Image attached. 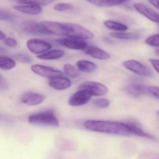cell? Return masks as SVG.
<instances>
[{"label": "cell", "mask_w": 159, "mask_h": 159, "mask_svg": "<svg viewBox=\"0 0 159 159\" xmlns=\"http://www.w3.org/2000/svg\"><path fill=\"white\" fill-rule=\"evenodd\" d=\"M40 23L49 34L84 39H90L94 37L92 31L78 24L50 21H43Z\"/></svg>", "instance_id": "1"}, {"label": "cell", "mask_w": 159, "mask_h": 159, "mask_svg": "<svg viewBox=\"0 0 159 159\" xmlns=\"http://www.w3.org/2000/svg\"><path fill=\"white\" fill-rule=\"evenodd\" d=\"M84 126L86 129L93 132L120 135H131L126 122L88 120L84 122Z\"/></svg>", "instance_id": "2"}, {"label": "cell", "mask_w": 159, "mask_h": 159, "mask_svg": "<svg viewBox=\"0 0 159 159\" xmlns=\"http://www.w3.org/2000/svg\"><path fill=\"white\" fill-rule=\"evenodd\" d=\"M28 121L31 124L36 125L54 127H58L59 125V120L51 111H46L30 115Z\"/></svg>", "instance_id": "3"}, {"label": "cell", "mask_w": 159, "mask_h": 159, "mask_svg": "<svg viewBox=\"0 0 159 159\" xmlns=\"http://www.w3.org/2000/svg\"><path fill=\"white\" fill-rule=\"evenodd\" d=\"M56 41L60 45L71 50L84 51L88 46L84 39L75 37L57 39Z\"/></svg>", "instance_id": "4"}, {"label": "cell", "mask_w": 159, "mask_h": 159, "mask_svg": "<svg viewBox=\"0 0 159 159\" xmlns=\"http://www.w3.org/2000/svg\"><path fill=\"white\" fill-rule=\"evenodd\" d=\"M124 66L130 71L145 77H152V73L149 69L145 65L139 61L135 60H128L123 63Z\"/></svg>", "instance_id": "5"}, {"label": "cell", "mask_w": 159, "mask_h": 159, "mask_svg": "<svg viewBox=\"0 0 159 159\" xmlns=\"http://www.w3.org/2000/svg\"><path fill=\"white\" fill-rule=\"evenodd\" d=\"M20 27L23 32L28 35L39 36L49 34L43 27L41 23L31 20L24 21L21 24Z\"/></svg>", "instance_id": "6"}, {"label": "cell", "mask_w": 159, "mask_h": 159, "mask_svg": "<svg viewBox=\"0 0 159 159\" xmlns=\"http://www.w3.org/2000/svg\"><path fill=\"white\" fill-rule=\"evenodd\" d=\"M93 96L89 91L85 89H78L69 99L68 103L72 107H78L87 104Z\"/></svg>", "instance_id": "7"}, {"label": "cell", "mask_w": 159, "mask_h": 159, "mask_svg": "<svg viewBox=\"0 0 159 159\" xmlns=\"http://www.w3.org/2000/svg\"><path fill=\"white\" fill-rule=\"evenodd\" d=\"M85 89L90 92L92 96H100L108 93L107 87L103 84L95 81H87L79 86V89Z\"/></svg>", "instance_id": "8"}, {"label": "cell", "mask_w": 159, "mask_h": 159, "mask_svg": "<svg viewBox=\"0 0 159 159\" xmlns=\"http://www.w3.org/2000/svg\"><path fill=\"white\" fill-rule=\"evenodd\" d=\"M27 46L31 52L39 55L46 52L52 47L49 43L38 39H31L28 41Z\"/></svg>", "instance_id": "9"}, {"label": "cell", "mask_w": 159, "mask_h": 159, "mask_svg": "<svg viewBox=\"0 0 159 159\" xmlns=\"http://www.w3.org/2000/svg\"><path fill=\"white\" fill-rule=\"evenodd\" d=\"M31 69L35 74L49 79L63 75V72L58 70L38 64L31 66Z\"/></svg>", "instance_id": "10"}, {"label": "cell", "mask_w": 159, "mask_h": 159, "mask_svg": "<svg viewBox=\"0 0 159 159\" xmlns=\"http://www.w3.org/2000/svg\"><path fill=\"white\" fill-rule=\"evenodd\" d=\"M45 99V96L39 93L27 92L21 97L22 103L29 106H37L42 103Z\"/></svg>", "instance_id": "11"}, {"label": "cell", "mask_w": 159, "mask_h": 159, "mask_svg": "<svg viewBox=\"0 0 159 159\" xmlns=\"http://www.w3.org/2000/svg\"><path fill=\"white\" fill-rule=\"evenodd\" d=\"M135 9L139 13L151 21L159 25V14L155 12L148 6L142 3H135L134 5Z\"/></svg>", "instance_id": "12"}, {"label": "cell", "mask_w": 159, "mask_h": 159, "mask_svg": "<svg viewBox=\"0 0 159 159\" xmlns=\"http://www.w3.org/2000/svg\"><path fill=\"white\" fill-rule=\"evenodd\" d=\"M48 83L51 87L58 91L66 90L69 88L72 84L70 80L63 76L51 78Z\"/></svg>", "instance_id": "13"}, {"label": "cell", "mask_w": 159, "mask_h": 159, "mask_svg": "<svg viewBox=\"0 0 159 159\" xmlns=\"http://www.w3.org/2000/svg\"><path fill=\"white\" fill-rule=\"evenodd\" d=\"M14 9L22 13L31 16L38 15L40 14L42 12V9L41 6L32 3L16 5L14 7Z\"/></svg>", "instance_id": "14"}, {"label": "cell", "mask_w": 159, "mask_h": 159, "mask_svg": "<svg viewBox=\"0 0 159 159\" xmlns=\"http://www.w3.org/2000/svg\"><path fill=\"white\" fill-rule=\"evenodd\" d=\"M83 51L88 55L99 60H107L111 57L107 52L94 46H87Z\"/></svg>", "instance_id": "15"}, {"label": "cell", "mask_w": 159, "mask_h": 159, "mask_svg": "<svg viewBox=\"0 0 159 159\" xmlns=\"http://www.w3.org/2000/svg\"><path fill=\"white\" fill-rule=\"evenodd\" d=\"M125 92L130 95L138 97L146 94H150L148 87L139 84H130L125 88Z\"/></svg>", "instance_id": "16"}, {"label": "cell", "mask_w": 159, "mask_h": 159, "mask_svg": "<svg viewBox=\"0 0 159 159\" xmlns=\"http://www.w3.org/2000/svg\"><path fill=\"white\" fill-rule=\"evenodd\" d=\"M87 2L99 7L118 6L128 2L129 0H86Z\"/></svg>", "instance_id": "17"}, {"label": "cell", "mask_w": 159, "mask_h": 159, "mask_svg": "<svg viewBox=\"0 0 159 159\" xmlns=\"http://www.w3.org/2000/svg\"><path fill=\"white\" fill-rule=\"evenodd\" d=\"M65 52L63 50L55 49L39 55L37 57L42 60H52L60 59L65 55Z\"/></svg>", "instance_id": "18"}, {"label": "cell", "mask_w": 159, "mask_h": 159, "mask_svg": "<svg viewBox=\"0 0 159 159\" xmlns=\"http://www.w3.org/2000/svg\"><path fill=\"white\" fill-rule=\"evenodd\" d=\"M76 65L78 69L84 73H92L98 69L96 64L88 60H79L77 62Z\"/></svg>", "instance_id": "19"}, {"label": "cell", "mask_w": 159, "mask_h": 159, "mask_svg": "<svg viewBox=\"0 0 159 159\" xmlns=\"http://www.w3.org/2000/svg\"><path fill=\"white\" fill-rule=\"evenodd\" d=\"M131 135L138 136L147 138L153 139V137L143 131L139 126L132 122H126Z\"/></svg>", "instance_id": "20"}, {"label": "cell", "mask_w": 159, "mask_h": 159, "mask_svg": "<svg viewBox=\"0 0 159 159\" xmlns=\"http://www.w3.org/2000/svg\"><path fill=\"white\" fill-rule=\"evenodd\" d=\"M111 36L115 39L126 40H137L139 39L141 36L136 33H122V32H113L110 34Z\"/></svg>", "instance_id": "21"}, {"label": "cell", "mask_w": 159, "mask_h": 159, "mask_svg": "<svg viewBox=\"0 0 159 159\" xmlns=\"http://www.w3.org/2000/svg\"><path fill=\"white\" fill-rule=\"evenodd\" d=\"M16 63L14 59L7 57H0V68L3 70H10L16 66Z\"/></svg>", "instance_id": "22"}, {"label": "cell", "mask_w": 159, "mask_h": 159, "mask_svg": "<svg viewBox=\"0 0 159 159\" xmlns=\"http://www.w3.org/2000/svg\"><path fill=\"white\" fill-rule=\"evenodd\" d=\"M104 24L107 28L117 31H124L128 30V27L125 25L111 20H107Z\"/></svg>", "instance_id": "23"}, {"label": "cell", "mask_w": 159, "mask_h": 159, "mask_svg": "<svg viewBox=\"0 0 159 159\" xmlns=\"http://www.w3.org/2000/svg\"><path fill=\"white\" fill-rule=\"evenodd\" d=\"M64 71L67 76L71 79L77 78L80 76L79 70L70 64H67L64 66Z\"/></svg>", "instance_id": "24"}, {"label": "cell", "mask_w": 159, "mask_h": 159, "mask_svg": "<svg viewBox=\"0 0 159 159\" xmlns=\"http://www.w3.org/2000/svg\"><path fill=\"white\" fill-rule=\"evenodd\" d=\"M55 1V0H20L18 2L22 4L32 3L40 6H45L50 5Z\"/></svg>", "instance_id": "25"}, {"label": "cell", "mask_w": 159, "mask_h": 159, "mask_svg": "<svg viewBox=\"0 0 159 159\" xmlns=\"http://www.w3.org/2000/svg\"><path fill=\"white\" fill-rule=\"evenodd\" d=\"M15 60L24 64H29L32 62V58L27 54L18 53L13 56Z\"/></svg>", "instance_id": "26"}, {"label": "cell", "mask_w": 159, "mask_h": 159, "mask_svg": "<svg viewBox=\"0 0 159 159\" xmlns=\"http://www.w3.org/2000/svg\"><path fill=\"white\" fill-rule=\"evenodd\" d=\"M54 9L59 12H67L73 11L75 7L72 4L68 3H59L54 6Z\"/></svg>", "instance_id": "27"}, {"label": "cell", "mask_w": 159, "mask_h": 159, "mask_svg": "<svg viewBox=\"0 0 159 159\" xmlns=\"http://www.w3.org/2000/svg\"><path fill=\"white\" fill-rule=\"evenodd\" d=\"M93 104L96 107L99 109H105L107 108L110 105L108 99L105 98H97L93 101Z\"/></svg>", "instance_id": "28"}, {"label": "cell", "mask_w": 159, "mask_h": 159, "mask_svg": "<svg viewBox=\"0 0 159 159\" xmlns=\"http://www.w3.org/2000/svg\"><path fill=\"white\" fill-rule=\"evenodd\" d=\"M145 43L150 46L159 47V35L157 34L148 37L145 40Z\"/></svg>", "instance_id": "29"}, {"label": "cell", "mask_w": 159, "mask_h": 159, "mask_svg": "<svg viewBox=\"0 0 159 159\" xmlns=\"http://www.w3.org/2000/svg\"><path fill=\"white\" fill-rule=\"evenodd\" d=\"M0 19L2 21L7 22H13L15 20L13 15L5 11L1 10L0 11Z\"/></svg>", "instance_id": "30"}, {"label": "cell", "mask_w": 159, "mask_h": 159, "mask_svg": "<svg viewBox=\"0 0 159 159\" xmlns=\"http://www.w3.org/2000/svg\"><path fill=\"white\" fill-rule=\"evenodd\" d=\"M149 94L159 99V87L158 86H151L148 87Z\"/></svg>", "instance_id": "31"}, {"label": "cell", "mask_w": 159, "mask_h": 159, "mask_svg": "<svg viewBox=\"0 0 159 159\" xmlns=\"http://www.w3.org/2000/svg\"><path fill=\"white\" fill-rule=\"evenodd\" d=\"M4 43L5 45L10 47H15L17 45V41L13 38H6L4 40Z\"/></svg>", "instance_id": "32"}, {"label": "cell", "mask_w": 159, "mask_h": 159, "mask_svg": "<svg viewBox=\"0 0 159 159\" xmlns=\"http://www.w3.org/2000/svg\"><path fill=\"white\" fill-rule=\"evenodd\" d=\"M149 60L151 64L152 65L153 68L159 74V59L150 58Z\"/></svg>", "instance_id": "33"}, {"label": "cell", "mask_w": 159, "mask_h": 159, "mask_svg": "<svg viewBox=\"0 0 159 159\" xmlns=\"http://www.w3.org/2000/svg\"><path fill=\"white\" fill-rule=\"evenodd\" d=\"M7 82L4 78H3L2 75H1L0 77V87L1 90H4L5 89H7Z\"/></svg>", "instance_id": "34"}, {"label": "cell", "mask_w": 159, "mask_h": 159, "mask_svg": "<svg viewBox=\"0 0 159 159\" xmlns=\"http://www.w3.org/2000/svg\"><path fill=\"white\" fill-rule=\"evenodd\" d=\"M150 3L159 10V0H148Z\"/></svg>", "instance_id": "35"}, {"label": "cell", "mask_w": 159, "mask_h": 159, "mask_svg": "<svg viewBox=\"0 0 159 159\" xmlns=\"http://www.w3.org/2000/svg\"><path fill=\"white\" fill-rule=\"evenodd\" d=\"M6 38V34L1 30V33H0V39H1V40H2L5 39Z\"/></svg>", "instance_id": "36"}, {"label": "cell", "mask_w": 159, "mask_h": 159, "mask_svg": "<svg viewBox=\"0 0 159 159\" xmlns=\"http://www.w3.org/2000/svg\"><path fill=\"white\" fill-rule=\"evenodd\" d=\"M156 53H157V54L158 55H159V49L156 50Z\"/></svg>", "instance_id": "37"}, {"label": "cell", "mask_w": 159, "mask_h": 159, "mask_svg": "<svg viewBox=\"0 0 159 159\" xmlns=\"http://www.w3.org/2000/svg\"></svg>", "instance_id": "38"}]
</instances>
